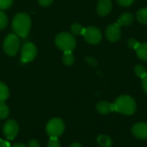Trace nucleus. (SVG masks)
I'll return each mask as SVG.
<instances>
[{
	"instance_id": "f257e3e1",
	"label": "nucleus",
	"mask_w": 147,
	"mask_h": 147,
	"mask_svg": "<svg viewBox=\"0 0 147 147\" xmlns=\"http://www.w3.org/2000/svg\"><path fill=\"white\" fill-rule=\"evenodd\" d=\"M31 28L30 16L26 13H18L16 15L12 21V29L15 34L21 37L28 36Z\"/></svg>"
},
{
	"instance_id": "f03ea898",
	"label": "nucleus",
	"mask_w": 147,
	"mask_h": 147,
	"mask_svg": "<svg viewBox=\"0 0 147 147\" xmlns=\"http://www.w3.org/2000/svg\"><path fill=\"white\" fill-rule=\"evenodd\" d=\"M113 106L114 111L125 115H132L136 111V102L129 95H121L115 100Z\"/></svg>"
},
{
	"instance_id": "7ed1b4c3",
	"label": "nucleus",
	"mask_w": 147,
	"mask_h": 147,
	"mask_svg": "<svg viewBox=\"0 0 147 147\" xmlns=\"http://www.w3.org/2000/svg\"><path fill=\"white\" fill-rule=\"evenodd\" d=\"M55 43L57 47L64 52L72 51L76 47V40L74 36L67 32H62L56 36Z\"/></svg>"
},
{
	"instance_id": "20e7f679",
	"label": "nucleus",
	"mask_w": 147,
	"mask_h": 147,
	"mask_svg": "<svg viewBox=\"0 0 147 147\" xmlns=\"http://www.w3.org/2000/svg\"><path fill=\"white\" fill-rule=\"evenodd\" d=\"M3 50L5 54L9 56L16 55L20 49V39L16 34H9L3 41Z\"/></svg>"
},
{
	"instance_id": "39448f33",
	"label": "nucleus",
	"mask_w": 147,
	"mask_h": 147,
	"mask_svg": "<svg viewBox=\"0 0 147 147\" xmlns=\"http://www.w3.org/2000/svg\"><path fill=\"white\" fill-rule=\"evenodd\" d=\"M46 131L50 137H59L65 131V124L61 119L53 118L48 121L46 126Z\"/></svg>"
},
{
	"instance_id": "423d86ee",
	"label": "nucleus",
	"mask_w": 147,
	"mask_h": 147,
	"mask_svg": "<svg viewBox=\"0 0 147 147\" xmlns=\"http://www.w3.org/2000/svg\"><path fill=\"white\" fill-rule=\"evenodd\" d=\"M83 36L85 41L90 44H97L102 40V33L100 29L94 26L84 28Z\"/></svg>"
},
{
	"instance_id": "0eeeda50",
	"label": "nucleus",
	"mask_w": 147,
	"mask_h": 147,
	"mask_svg": "<svg viewBox=\"0 0 147 147\" xmlns=\"http://www.w3.org/2000/svg\"><path fill=\"white\" fill-rule=\"evenodd\" d=\"M37 55V49L34 44L26 42L22 45L21 50V58L22 62H29L34 60Z\"/></svg>"
},
{
	"instance_id": "6e6552de",
	"label": "nucleus",
	"mask_w": 147,
	"mask_h": 147,
	"mask_svg": "<svg viewBox=\"0 0 147 147\" xmlns=\"http://www.w3.org/2000/svg\"><path fill=\"white\" fill-rule=\"evenodd\" d=\"M3 133L8 139H14L19 133V126L17 122L13 120L5 122L3 126Z\"/></svg>"
},
{
	"instance_id": "1a4fd4ad",
	"label": "nucleus",
	"mask_w": 147,
	"mask_h": 147,
	"mask_svg": "<svg viewBox=\"0 0 147 147\" xmlns=\"http://www.w3.org/2000/svg\"><path fill=\"white\" fill-rule=\"evenodd\" d=\"M121 36V30L120 29V26L115 24H110L106 29V37L109 42H117Z\"/></svg>"
},
{
	"instance_id": "9d476101",
	"label": "nucleus",
	"mask_w": 147,
	"mask_h": 147,
	"mask_svg": "<svg viewBox=\"0 0 147 147\" xmlns=\"http://www.w3.org/2000/svg\"><path fill=\"white\" fill-rule=\"evenodd\" d=\"M133 134L140 139H147V123L145 122H139L133 126L132 127Z\"/></svg>"
},
{
	"instance_id": "9b49d317",
	"label": "nucleus",
	"mask_w": 147,
	"mask_h": 147,
	"mask_svg": "<svg viewBox=\"0 0 147 147\" xmlns=\"http://www.w3.org/2000/svg\"><path fill=\"white\" fill-rule=\"evenodd\" d=\"M112 10V2L111 0H99L96 7L98 15L101 16H108Z\"/></svg>"
},
{
	"instance_id": "f8f14e48",
	"label": "nucleus",
	"mask_w": 147,
	"mask_h": 147,
	"mask_svg": "<svg viewBox=\"0 0 147 147\" xmlns=\"http://www.w3.org/2000/svg\"><path fill=\"white\" fill-rule=\"evenodd\" d=\"M96 109H97L99 113L107 114V113H109L114 111V106H113V104L109 103V101H101L97 104Z\"/></svg>"
},
{
	"instance_id": "ddd939ff",
	"label": "nucleus",
	"mask_w": 147,
	"mask_h": 147,
	"mask_svg": "<svg viewBox=\"0 0 147 147\" xmlns=\"http://www.w3.org/2000/svg\"><path fill=\"white\" fill-rule=\"evenodd\" d=\"M134 21V16L129 13V12H126L123 13L117 20V24L119 26H129L130 24H132Z\"/></svg>"
},
{
	"instance_id": "4468645a",
	"label": "nucleus",
	"mask_w": 147,
	"mask_h": 147,
	"mask_svg": "<svg viewBox=\"0 0 147 147\" xmlns=\"http://www.w3.org/2000/svg\"><path fill=\"white\" fill-rule=\"evenodd\" d=\"M135 50L138 57L140 60L147 62V43H140Z\"/></svg>"
},
{
	"instance_id": "2eb2a0df",
	"label": "nucleus",
	"mask_w": 147,
	"mask_h": 147,
	"mask_svg": "<svg viewBox=\"0 0 147 147\" xmlns=\"http://www.w3.org/2000/svg\"><path fill=\"white\" fill-rule=\"evenodd\" d=\"M97 143L102 147H110L112 146V139L109 136L102 134L98 136Z\"/></svg>"
},
{
	"instance_id": "dca6fc26",
	"label": "nucleus",
	"mask_w": 147,
	"mask_h": 147,
	"mask_svg": "<svg viewBox=\"0 0 147 147\" xmlns=\"http://www.w3.org/2000/svg\"><path fill=\"white\" fill-rule=\"evenodd\" d=\"M9 96V91L8 87L3 83L0 81V102H3L6 101Z\"/></svg>"
},
{
	"instance_id": "f3484780",
	"label": "nucleus",
	"mask_w": 147,
	"mask_h": 147,
	"mask_svg": "<svg viewBox=\"0 0 147 147\" xmlns=\"http://www.w3.org/2000/svg\"><path fill=\"white\" fill-rule=\"evenodd\" d=\"M136 17L140 23L147 24V8L140 9L136 14Z\"/></svg>"
},
{
	"instance_id": "a211bd4d",
	"label": "nucleus",
	"mask_w": 147,
	"mask_h": 147,
	"mask_svg": "<svg viewBox=\"0 0 147 147\" xmlns=\"http://www.w3.org/2000/svg\"><path fill=\"white\" fill-rule=\"evenodd\" d=\"M62 60H63L64 64H65L67 66H71L73 64V62L75 61V57H74L73 54L71 53V51H65L64 53Z\"/></svg>"
},
{
	"instance_id": "6ab92c4d",
	"label": "nucleus",
	"mask_w": 147,
	"mask_h": 147,
	"mask_svg": "<svg viewBox=\"0 0 147 147\" xmlns=\"http://www.w3.org/2000/svg\"><path fill=\"white\" fill-rule=\"evenodd\" d=\"M9 110L7 105H5L3 102H0V120L6 119L9 116Z\"/></svg>"
},
{
	"instance_id": "aec40b11",
	"label": "nucleus",
	"mask_w": 147,
	"mask_h": 147,
	"mask_svg": "<svg viewBox=\"0 0 147 147\" xmlns=\"http://www.w3.org/2000/svg\"><path fill=\"white\" fill-rule=\"evenodd\" d=\"M134 73L136 74V75L138 77H140L141 79H143L147 75L146 68L142 65H140V64H138V65H136L134 67Z\"/></svg>"
},
{
	"instance_id": "412c9836",
	"label": "nucleus",
	"mask_w": 147,
	"mask_h": 147,
	"mask_svg": "<svg viewBox=\"0 0 147 147\" xmlns=\"http://www.w3.org/2000/svg\"><path fill=\"white\" fill-rule=\"evenodd\" d=\"M84 29V28L82 25L78 24V23H74V24H72L71 27V32H72L74 35H77V36L83 35Z\"/></svg>"
},
{
	"instance_id": "4be33fe9",
	"label": "nucleus",
	"mask_w": 147,
	"mask_h": 147,
	"mask_svg": "<svg viewBox=\"0 0 147 147\" xmlns=\"http://www.w3.org/2000/svg\"><path fill=\"white\" fill-rule=\"evenodd\" d=\"M8 24V17L4 12L0 10V29H3Z\"/></svg>"
},
{
	"instance_id": "5701e85b",
	"label": "nucleus",
	"mask_w": 147,
	"mask_h": 147,
	"mask_svg": "<svg viewBox=\"0 0 147 147\" xmlns=\"http://www.w3.org/2000/svg\"><path fill=\"white\" fill-rule=\"evenodd\" d=\"M47 147H60V143L58 139V137H50L47 142Z\"/></svg>"
},
{
	"instance_id": "b1692460",
	"label": "nucleus",
	"mask_w": 147,
	"mask_h": 147,
	"mask_svg": "<svg viewBox=\"0 0 147 147\" xmlns=\"http://www.w3.org/2000/svg\"><path fill=\"white\" fill-rule=\"evenodd\" d=\"M127 46H128L130 49H136L139 47V45L140 44V43L139 42V41H137V40L134 39V38H130V39H128L127 42Z\"/></svg>"
},
{
	"instance_id": "393cba45",
	"label": "nucleus",
	"mask_w": 147,
	"mask_h": 147,
	"mask_svg": "<svg viewBox=\"0 0 147 147\" xmlns=\"http://www.w3.org/2000/svg\"><path fill=\"white\" fill-rule=\"evenodd\" d=\"M14 0H0V10H7L9 9Z\"/></svg>"
},
{
	"instance_id": "a878e982",
	"label": "nucleus",
	"mask_w": 147,
	"mask_h": 147,
	"mask_svg": "<svg viewBox=\"0 0 147 147\" xmlns=\"http://www.w3.org/2000/svg\"><path fill=\"white\" fill-rule=\"evenodd\" d=\"M116 1L118 2L119 4H121V6H125V7L130 6L134 2V0H116Z\"/></svg>"
},
{
	"instance_id": "bb28decb",
	"label": "nucleus",
	"mask_w": 147,
	"mask_h": 147,
	"mask_svg": "<svg viewBox=\"0 0 147 147\" xmlns=\"http://www.w3.org/2000/svg\"><path fill=\"white\" fill-rule=\"evenodd\" d=\"M85 60H86V62H88V64H90V66H93V67L97 66V62H96L94 58L90 57V56H86V57H85Z\"/></svg>"
},
{
	"instance_id": "cd10ccee",
	"label": "nucleus",
	"mask_w": 147,
	"mask_h": 147,
	"mask_svg": "<svg viewBox=\"0 0 147 147\" xmlns=\"http://www.w3.org/2000/svg\"><path fill=\"white\" fill-rule=\"evenodd\" d=\"M28 147H40V144L39 142L36 140V139H32L29 141L28 145Z\"/></svg>"
},
{
	"instance_id": "c85d7f7f",
	"label": "nucleus",
	"mask_w": 147,
	"mask_h": 147,
	"mask_svg": "<svg viewBox=\"0 0 147 147\" xmlns=\"http://www.w3.org/2000/svg\"><path fill=\"white\" fill-rule=\"evenodd\" d=\"M52 2H53V0H39V3H40V5L44 6V7L50 5V4L52 3Z\"/></svg>"
},
{
	"instance_id": "c756f323",
	"label": "nucleus",
	"mask_w": 147,
	"mask_h": 147,
	"mask_svg": "<svg viewBox=\"0 0 147 147\" xmlns=\"http://www.w3.org/2000/svg\"><path fill=\"white\" fill-rule=\"evenodd\" d=\"M142 87H143L145 93L147 94V75L142 79Z\"/></svg>"
},
{
	"instance_id": "7c9ffc66",
	"label": "nucleus",
	"mask_w": 147,
	"mask_h": 147,
	"mask_svg": "<svg viewBox=\"0 0 147 147\" xmlns=\"http://www.w3.org/2000/svg\"><path fill=\"white\" fill-rule=\"evenodd\" d=\"M9 143H7L6 141H4V140H3V139H0V147H9Z\"/></svg>"
},
{
	"instance_id": "2f4dec72",
	"label": "nucleus",
	"mask_w": 147,
	"mask_h": 147,
	"mask_svg": "<svg viewBox=\"0 0 147 147\" xmlns=\"http://www.w3.org/2000/svg\"><path fill=\"white\" fill-rule=\"evenodd\" d=\"M70 147H83V146H82V145H81V144H79V143H72Z\"/></svg>"
},
{
	"instance_id": "473e14b6",
	"label": "nucleus",
	"mask_w": 147,
	"mask_h": 147,
	"mask_svg": "<svg viewBox=\"0 0 147 147\" xmlns=\"http://www.w3.org/2000/svg\"><path fill=\"white\" fill-rule=\"evenodd\" d=\"M12 147H28L26 145H24V144H21V143H18V144H16V145H14Z\"/></svg>"
}]
</instances>
